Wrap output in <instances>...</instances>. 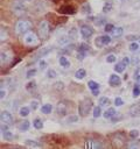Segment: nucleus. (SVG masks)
I'll use <instances>...</instances> for the list:
<instances>
[{"mask_svg": "<svg viewBox=\"0 0 140 149\" xmlns=\"http://www.w3.org/2000/svg\"><path fill=\"white\" fill-rule=\"evenodd\" d=\"M92 108H93L92 101H91L89 98H84V99L79 102V105H78V113H79L80 116H86V115L90 113V111H91Z\"/></svg>", "mask_w": 140, "mask_h": 149, "instance_id": "f257e3e1", "label": "nucleus"}, {"mask_svg": "<svg viewBox=\"0 0 140 149\" xmlns=\"http://www.w3.org/2000/svg\"><path fill=\"white\" fill-rule=\"evenodd\" d=\"M30 28H32V23L29 21L20 20V21H18V23L15 26V31L18 35H23V34H27Z\"/></svg>", "mask_w": 140, "mask_h": 149, "instance_id": "f03ea898", "label": "nucleus"}, {"mask_svg": "<svg viewBox=\"0 0 140 149\" xmlns=\"http://www.w3.org/2000/svg\"><path fill=\"white\" fill-rule=\"evenodd\" d=\"M37 31H38V35L42 40H46L48 36H49V24L46 20L41 21L38 23V27H37Z\"/></svg>", "mask_w": 140, "mask_h": 149, "instance_id": "7ed1b4c3", "label": "nucleus"}, {"mask_svg": "<svg viewBox=\"0 0 140 149\" xmlns=\"http://www.w3.org/2000/svg\"><path fill=\"white\" fill-rule=\"evenodd\" d=\"M10 9L15 15H22L26 12V6L22 1H13L10 5Z\"/></svg>", "mask_w": 140, "mask_h": 149, "instance_id": "20e7f679", "label": "nucleus"}, {"mask_svg": "<svg viewBox=\"0 0 140 149\" xmlns=\"http://www.w3.org/2000/svg\"><path fill=\"white\" fill-rule=\"evenodd\" d=\"M111 36L110 35H102V36H98L96 40H94V44L97 48H103L105 45H108L111 43Z\"/></svg>", "mask_w": 140, "mask_h": 149, "instance_id": "39448f33", "label": "nucleus"}, {"mask_svg": "<svg viewBox=\"0 0 140 149\" xmlns=\"http://www.w3.org/2000/svg\"><path fill=\"white\" fill-rule=\"evenodd\" d=\"M23 42H24V44H27V45H36V44L38 43V38H37V36H36L34 33L28 31V33L24 34V36H23Z\"/></svg>", "mask_w": 140, "mask_h": 149, "instance_id": "423d86ee", "label": "nucleus"}, {"mask_svg": "<svg viewBox=\"0 0 140 149\" xmlns=\"http://www.w3.org/2000/svg\"><path fill=\"white\" fill-rule=\"evenodd\" d=\"M0 120L2 123H7V125H10L13 123L14 121V118L12 115V113H9L8 111H2L1 114H0Z\"/></svg>", "mask_w": 140, "mask_h": 149, "instance_id": "0eeeda50", "label": "nucleus"}, {"mask_svg": "<svg viewBox=\"0 0 140 149\" xmlns=\"http://www.w3.org/2000/svg\"><path fill=\"white\" fill-rule=\"evenodd\" d=\"M79 33H80L82 38H89V37L93 34V29H92L91 27H89V26L84 24V26H82V27H80Z\"/></svg>", "mask_w": 140, "mask_h": 149, "instance_id": "6e6552de", "label": "nucleus"}, {"mask_svg": "<svg viewBox=\"0 0 140 149\" xmlns=\"http://www.w3.org/2000/svg\"><path fill=\"white\" fill-rule=\"evenodd\" d=\"M121 84V79L119 76H117L116 73H112L108 78V85L112 86V87H116V86H119Z\"/></svg>", "mask_w": 140, "mask_h": 149, "instance_id": "1a4fd4ad", "label": "nucleus"}, {"mask_svg": "<svg viewBox=\"0 0 140 149\" xmlns=\"http://www.w3.org/2000/svg\"><path fill=\"white\" fill-rule=\"evenodd\" d=\"M102 143L98 142V141H94V140H88L86 141V144H85V148H89V149H94V148H102Z\"/></svg>", "mask_w": 140, "mask_h": 149, "instance_id": "9d476101", "label": "nucleus"}, {"mask_svg": "<svg viewBox=\"0 0 140 149\" xmlns=\"http://www.w3.org/2000/svg\"><path fill=\"white\" fill-rule=\"evenodd\" d=\"M70 36H66V35H62V36H60L58 38H57V44L58 45H61V47H64V45H66V44H69L70 43Z\"/></svg>", "mask_w": 140, "mask_h": 149, "instance_id": "9b49d317", "label": "nucleus"}, {"mask_svg": "<svg viewBox=\"0 0 140 149\" xmlns=\"http://www.w3.org/2000/svg\"><path fill=\"white\" fill-rule=\"evenodd\" d=\"M56 111L60 115H65L66 112H68V107L64 102H58L57 104V107H56Z\"/></svg>", "mask_w": 140, "mask_h": 149, "instance_id": "f8f14e48", "label": "nucleus"}, {"mask_svg": "<svg viewBox=\"0 0 140 149\" xmlns=\"http://www.w3.org/2000/svg\"><path fill=\"white\" fill-rule=\"evenodd\" d=\"M58 63H60V65H61L63 69L70 68V61H69L65 56H61V57L58 58Z\"/></svg>", "mask_w": 140, "mask_h": 149, "instance_id": "ddd939ff", "label": "nucleus"}, {"mask_svg": "<svg viewBox=\"0 0 140 149\" xmlns=\"http://www.w3.org/2000/svg\"><path fill=\"white\" fill-rule=\"evenodd\" d=\"M29 126H30L29 121L23 120V121L19 122V125H18V129H19L20 132H26V130H28V129H29Z\"/></svg>", "mask_w": 140, "mask_h": 149, "instance_id": "4468645a", "label": "nucleus"}, {"mask_svg": "<svg viewBox=\"0 0 140 149\" xmlns=\"http://www.w3.org/2000/svg\"><path fill=\"white\" fill-rule=\"evenodd\" d=\"M29 113H30V108H29V107H27V106H21V107L19 108V115H20V116H22V118L28 116V115H29Z\"/></svg>", "mask_w": 140, "mask_h": 149, "instance_id": "2eb2a0df", "label": "nucleus"}, {"mask_svg": "<svg viewBox=\"0 0 140 149\" xmlns=\"http://www.w3.org/2000/svg\"><path fill=\"white\" fill-rule=\"evenodd\" d=\"M116 113H117V112H116V109H114L113 107H110V108H107V109L103 113V116H104L105 119H111Z\"/></svg>", "mask_w": 140, "mask_h": 149, "instance_id": "dca6fc26", "label": "nucleus"}, {"mask_svg": "<svg viewBox=\"0 0 140 149\" xmlns=\"http://www.w3.org/2000/svg\"><path fill=\"white\" fill-rule=\"evenodd\" d=\"M2 137L6 140V141H12L13 137H14V134L9 130V129H6V130H2Z\"/></svg>", "mask_w": 140, "mask_h": 149, "instance_id": "f3484780", "label": "nucleus"}, {"mask_svg": "<svg viewBox=\"0 0 140 149\" xmlns=\"http://www.w3.org/2000/svg\"><path fill=\"white\" fill-rule=\"evenodd\" d=\"M24 144H26L28 148H41V147H42L40 143H37V142L34 141V140H26V141H24Z\"/></svg>", "mask_w": 140, "mask_h": 149, "instance_id": "a211bd4d", "label": "nucleus"}, {"mask_svg": "<svg viewBox=\"0 0 140 149\" xmlns=\"http://www.w3.org/2000/svg\"><path fill=\"white\" fill-rule=\"evenodd\" d=\"M112 8H113V3H112V1L107 0V1L104 2V5H103V12H104V13H108V12H111Z\"/></svg>", "mask_w": 140, "mask_h": 149, "instance_id": "6ab92c4d", "label": "nucleus"}, {"mask_svg": "<svg viewBox=\"0 0 140 149\" xmlns=\"http://www.w3.org/2000/svg\"><path fill=\"white\" fill-rule=\"evenodd\" d=\"M123 33H124L123 27H114V28H113V30L111 31V34H112V36H113V37H119V36H121V35H123Z\"/></svg>", "mask_w": 140, "mask_h": 149, "instance_id": "aec40b11", "label": "nucleus"}, {"mask_svg": "<svg viewBox=\"0 0 140 149\" xmlns=\"http://www.w3.org/2000/svg\"><path fill=\"white\" fill-rule=\"evenodd\" d=\"M51 111H52L51 104H44V105H42V107H41V112H42L43 114H49V113H51Z\"/></svg>", "mask_w": 140, "mask_h": 149, "instance_id": "412c9836", "label": "nucleus"}, {"mask_svg": "<svg viewBox=\"0 0 140 149\" xmlns=\"http://www.w3.org/2000/svg\"><path fill=\"white\" fill-rule=\"evenodd\" d=\"M125 68H126V65H125L123 62H119V63L116 64V66H114V71H116L117 73H121V72H124Z\"/></svg>", "mask_w": 140, "mask_h": 149, "instance_id": "4be33fe9", "label": "nucleus"}, {"mask_svg": "<svg viewBox=\"0 0 140 149\" xmlns=\"http://www.w3.org/2000/svg\"><path fill=\"white\" fill-rule=\"evenodd\" d=\"M98 104H99V106H102V107L108 106V105H110V99H108L107 97H100L99 100H98Z\"/></svg>", "mask_w": 140, "mask_h": 149, "instance_id": "5701e85b", "label": "nucleus"}, {"mask_svg": "<svg viewBox=\"0 0 140 149\" xmlns=\"http://www.w3.org/2000/svg\"><path fill=\"white\" fill-rule=\"evenodd\" d=\"M85 76H86V71H85L84 69H78V70L75 72V77H76L77 79H83Z\"/></svg>", "mask_w": 140, "mask_h": 149, "instance_id": "b1692460", "label": "nucleus"}, {"mask_svg": "<svg viewBox=\"0 0 140 149\" xmlns=\"http://www.w3.org/2000/svg\"><path fill=\"white\" fill-rule=\"evenodd\" d=\"M46 76H47V78H49V79H54V78L57 77V73H56V71H55L54 69H48L47 72H46Z\"/></svg>", "mask_w": 140, "mask_h": 149, "instance_id": "393cba45", "label": "nucleus"}, {"mask_svg": "<svg viewBox=\"0 0 140 149\" xmlns=\"http://www.w3.org/2000/svg\"><path fill=\"white\" fill-rule=\"evenodd\" d=\"M33 126L36 128V129H42L43 128V121L38 118H36L34 121H33Z\"/></svg>", "mask_w": 140, "mask_h": 149, "instance_id": "a878e982", "label": "nucleus"}, {"mask_svg": "<svg viewBox=\"0 0 140 149\" xmlns=\"http://www.w3.org/2000/svg\"><path fill=\"white\" fill-rule=\"evenodd\" d=\"M130 112H131V115H138V114H140V102L138 105H135V106H132L131 109H130Z\"/></svg>", "mask_w": 140, "mask_h": 149, "instance_id": "bb28decb", "label": "nucleus"}, {"mask_svg": "<svg viewBox=\"0 0 140 149\" xmlns=\"http://www.w3.org/2000/svg\"><path fill=\"white\" fill-rule=\"evenodd\" d=\"M88 86H89V88H90L91 91H93V90H99V84H98L97 81H94V80H89Z\"/></svg>", "mask_w": 140, "mask_h": 149, "instance_id": "cd10ccee", "label": "nucleus"}, {"mask_svg": "<svg viewBox=\"0 0 140 149\" xmlns=\"http://www.w3.org/2000/svg\"><path fill=\"white\" fill-rule=\"evenodd\" d=\"M102 106H96V107H93V118H99L100 115H103V113H102V108H100Z\"/></svg>", "mask_w": 140, "mask_h": 149, "instance_id": "c85d7f7f", "label": "nucleus"}, {"mask_svg": "<svg viewBox=\"0 0 140 149\" xmlns=\"http://www.w3.org/2000/svg\"><path fill=\"white\" fill-rule=\"evenodd\" d=\"M139 48H140V45H139V43H136V42H132V43L130 44V51H132V52H136V51L139 50Z\"/></svg>", "mask_w": 140, "mask_h": 149, "instance_id": "c756f323", "label": "nucleus"}, {"mask_svg": "<svg viewBox=\"0 0 140 149\" xmlns=\"http://www.w3.org/2000/svg\"><path fill=\"white\" fill-rule=\"evenodd\" d=\"M116 59H117V57H116L114 54H108V55L106 56V62H107V63H114Z\"/></svg>", "mask_w": 140, "mask_h": 149, "instance_id": "7c9ffc66", "label": "nucleus"}, {"mask_svg": "<svg viewBox=\"0 0 140 149\" xmlns=\"http://www.w3.org/2000/svg\"><path fill=\"white\" fill-rule=\"evenodd\" d=\"M35 74H36V69H29L26 73V77L27 78H33Z\"/></svg>", "mask_w": 140, "mask_h": 149, "instance_id": "2f4dec72", "label": "nucleus"}, {"mask_svg": "<svg viewBox=\"0 0 140 149\" xmlns=\"http://www.w3.org/2000/svg\"><path fill=\"white\" fill-rule=\"evenodd\" d=\"M133 98H138L139 95H140V86L139 85H136V86H134V88H133Z\"/></svg>", "mask_w": 140, "mask_h": 149, "instance_id": "473e14b6", "label": "nucleus"}, {"mask_svg": "<svg viewBox=\"0 0 140 149\" xmlns=\"http://www.w3.org/2000/svg\"><path fill=\"white\" fill-rule=\"evenodd\" d=\"M113 28H114V26H113V24H111V23H105V26H104V30H105L106 33L112 31V30H113Z\"/></svg>", "mask_w": 140, "mask_h": 149, "instance_id": "72a5a7b5", "label": "nucleus"}, {"mask_svg": "<svg viewBox=\"0 0 140 149\" xmlns=\"http://www.w3.org/2000/svg\"><path fill=\"white\" fill-rule=\"evenodd\" d=\"M7 93H8V91L6 88H4V86H2L1 90H0V98H1V100H4L7 97Z\"/></svg>", "mask_w": 140, "mask_h": 149, "instance_id": "f704fd0d", "label": "nucleus"}, {"mask_svg": "<svg viewBox=\"0 0 140 149\" xmlns=\"http://www.w3.org/2000/svg\"><path fill=\"white\" fill-rule=\"evenodd\" d=\"M130 136H131L132 139H136V137L139 136V130H138V129H132V130H130Z\"/></svg>", "mask_w": 140, "mask_h": 149, "instance_id": "c9c22d12", "label": "nucleus"}, {"mask_svg": "<svg viewBox=\"0 0 140 149\" xmlns=\"http://www.w3.org/2000/svg\"><path fill=\"white\" fill-rule=\"evenodd\" d=\"M76 35H77V30H76L75 28H71L70 31H69V36H70V38H71V40H75V38H76Z\"/></svg>", "mask_w": 140, "mask_h": 149, "instance_id": "e433bc0d", "label": "nucleus"}, {"mask_svg": "<svg viewBox=\"0 0 140 149\" xmlns=\"http://www.w3.org/2000/svg\"><path fill=\"white\" fill-rule=\"evenodd\" d=\"M8 55H7V52H4V51H1V63H7L8 62Z\"/></svg>", "mask_w": 140, "mask_h": 149, "instance_id": "4c0bfd02", "label": "nucleus"}, {"mask_svg": "<svg viewBox=\"0 0 140 149\" xmlns=\"http://www.w3.org/2000/svg\"><path fill=\"white\" fill-rule=\"evenodd\" d=\"M123 104H124V100H123L120 97H117V98L114 99V105H116L117 107H119V106H123Z\"/></svg>", "mask_w": 140, "mask_h": 149, "instance_id": "58836bf2", "label": "nucleus"}, {"mask_svg": "<svg viewBox=\"0 0 140 149\" xmlns=\"http://www.w3.org/2000/svg\"><path fill=\"white\" fill-rule=\"evenodd\" d=\"M37 107H38V101L37 100H32L30 101V109L35 111V109H37Z\"/></svg>", "mask_w": 140, "mask_h": 149, "instance_id": "ea45409f", "label": "nucleus"}, {"mask_svg": "<svg viewBox=\"0 0 140 149\" xmlns=\"http://www.w3.org/2000/svg\"><path fill=\"white\" fill-rule=\"evenodd\" d=\"M120 119H123V115L117 112V113L111 118V121H112V122H116V121H118V120H120Z\"/></svg>", "mask_w": 140, "mask_h": 149, "instance_id": "a19ab883", "label": "nucleus"}, {"mask_svg": "<svg viewBox=\"0 0 140 149\" xmlns=\"http://www.w3.org/2000/svg\"><path fill=\"white\" fill-rule=\"evenodd\" d=\"M38 66H40L41 70H46V69H47V62H46L44 59H41V61L38 62Z\"/></svg>", "mask_w": 140, "mask_h": 149, "instance_id": "79ce46f5", "label": "nucleus"}, {"mask_svg": "<svg viewBox=\"0 0 140 149\" xmlns=\"http://www.w3.org/2000/svg\"><path fill=\"white\" fill-rule=\"evenodd\" d=\"M85 55H86V51H84V50H79V52L77 54V58L82 61V59H84Z\"/></svg>", "mask_w": 140, "mask_h": 149, "instance_id": "37998d69", "label": "nucleus"}, {"mask_svg": "<svg viewBox=\"0 0 140 149\" xmlns=\"http://www.w3.org/2000/svg\"><path fill=\"white\" fill-rule=\"evenodd\" d=\"M104 23H105V20H104V19H96V20H94V24L98 26V27L103 26Z\"/></svg>", "mask_w": 140, "mask_h": 149, "instance_id": "c03bdc74", "label": "nucleus"}, {"mask_svg": "<svg viewBox=\"0 0 140 149\" xmlns=\"http://www.w3.org/2000/svg\"><path fill=\"white\" fill-rule=\"evenodd\" d=\"M55 88H57V90H63L64 88V84L62 83V81H57L56 84H55V86H54Z\"/></svg>", "mask_w": 140, "mask_h": 149, "instance_id": "a18cd8bd", "label": "nucleus"}, {"mask_svg": "<svg viewBox=\"0 0 140 149\" xmlns=\"http://www.w3.org/2000/svg\"><path fill=\"white\" fill-rule=\"evenodd\" d=\"M66 120H68L69 122H77V120H78V116H76V115H71V116H69Z\"/></svg>", "mask_w": 140, "mask_h": 149, "instance_id": "49530a36", "label": "nucleus"}, {"mask_svg": "<svg viewBox=\"0 0 140 149\" xmlns=\"http://www.w3.org/2000/svg\"><path fill=\"white\" fill-rule=\"evenodd\" d=\"M126 66H128V64L131 63V59H130V57H127V56H125L124 58H123V61H121Z\"/></svg>", "mask_w": 140, "mask_h": 149, "instance_id": "de8ad7c7", "label": "nucleus"}, {"mask_svg": "<svg viewBox=\"0 0 140 149\" xmlns=\"http://www.w3.org/2000/svg\"><path fill=\"white\" fill-rule=\"evenodd\" d=\"M6 37H7V34H6L5 29L2 28V29H1V41H5V40H6Z\"/></svg>", "mask_w": 140, "mask_h": 149, "instance_id": "09e8293b", "label": "nucleus"}, {"mask_svg": "<svg viewBox=\"0 0 140 149\" xmlns=\"http://www.w3.org/2000/svg\"><path fill=\"white\" fill-rule=\"evenodd\" d=\"M32 87L35 88V81H30L27 84V90H32Z\"/></svg>", "mask_w": 140, "mask_h": 149, "instance_id": "8fccbe9b", "label": "nucleus"}, {"mask_svg": "<svg viewBox=\"0 0 140 149\" xmlns=\"http://www.w3.org/2000/svg\"><path fill=\"white\" fill-rule=\"evenodd\" d=\"M128 148H140V144L139 143H131V144H128Z\"/></svg>", "mask_w": 140, "mask_h": 149, "instance_id": "3c124183", "label": "nucleus"}, {"mask_svg": "<svg viewBox=\"0 0 140 149\" xmlns=\"http://www.w3.org/2000/svg\"><path fill=\"white\" fill-rule=\"evenodd\" d=\"M138 38V36H134V35H128V36H126V40H136Z\"/></svg>", "mask_w": 140, "mask_h": 149, "instance_id": "603ef678", "label": "nucleus"}, {"mask_svg": "<svg viewBox=\"0 0 140 149\" xmlns=\"http://www.w3.org/2000/svg\"><path fill=\"white\" fill-rule=\"evenodd\" d=\"M92 94H93V95H98V94H99V90H93V91H92Z\"/></svg>", "mask_w": 140, "mask_h": 149, "instance_id": "864d4df0", "label": "nucleus"}, {"mask_svg": "<svg viewBox=\"0 0 140 149\" xmlns=\"http://www.w3.org/2000/svg\"><path fill=\"white\" fill-rule=\"evenodd\" d=\"M136 85H139V86H140V74H138V76H136Z\"/></svg>", "mask_w": 140, "mask_h": 149, "instance_id": "5fc2aeb1", "label": "nucleus"}]
</instances>
